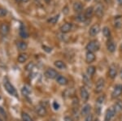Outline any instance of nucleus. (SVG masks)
<instances>
[{
    "mask_svg": "<svg viewBox=\"0 0 122 121\" xmlns=\"http://www.w3.org/2000/svg\"><path fill=\"white\" fill-rule=\"evenodd\" d=\"M100 48V43L98 40H92L86 45V49L87 50V51L90 52H95L98 51Z\"/></svg>",
    "mask_w": 122,
    "mask_h": 121,
    "instance_id": "obj_1",
    "label": "nucleus"
},
{
    "mask_svg": "<svg viewBox=\"0 0 122 121\" xmlns=\"http://www.w3.org/2000/svg\"><path fill=\"white\" fill-rule=\"evenodd\" d=\"M3 85H4L6 91H7L9 94L13 95V96H15V97H17V93H16V90H15V87L13 86L9 81H5L4 83H3Z\"/></svg>",
    "mask_w": 122,
    "mask_h": 121,
    "instance_id": "obj_2",
    "label": "nucleus"
},
{
    "mask_svg": "<svg viewBox=\"0 0 122 121\" xmlns=\"http://www.w3.org/2000/svg\"><path fill=\"white\" fill-rule=\"evenodd\" d=\"M104 87H105V80L103 78H99V80L97 81V83H96V85H95V91L97 93H101L102 91L103 90Z\"/></svg>",
    "mask_w": 122,
    "mask_h": 121,
    "instance_id": "obj_3",
    "label": "nucleus"
},
{
    "mask_svg": "<svg viewBox=\"0 0 122 121\" xmlns=\"http://www.w3.org/2000/svg\"><path fill=\"white\" fill-rule=\"evenodd\" d=\"M94 13L99 18H102L104 15V7L101 3H98L95 8L94 9Z\"/></svg>",
    "mask_w": 122,
    "mask_h": 121,
    "instance_id": "obj_4",
    "label": "nucleus"
},
{
    "mask_svg": "<svg viewBox=\"0 0 122 121\" xmlns=\"http://www.w3.org/2000/svg\"><path fill=\"white\" fill-rule=\"evenodd\" d=\"M116 110L113 106L110 107L107 110V111L105 113V118H104V121H111L112 119L113 118L114 116L116 114Z\"/></svg>",
    "mask_w": 122,
    "mask_h": 121,
    "instance_id": "obj_5",
    "label": "nucleus"
},
{
    "mask_svg": "<svg viewBox=\"0 0 122 121\" xmlns=\"http://www.w3.org/2000/svg\"><path fill=\"white\" fill-rule=\"evenodd\" d=\"M45 77L46 78H48V79H56V77L59 76L58 73H57V71H56L55 69H53V68H49V69H47L46 72H45L44 73Z\"/></svg>",
    "mask_w": 122,
    "mask_h": 121,
    "instance_id": "obj_6",
    "label": "nucleus"
},
{
    "mask_svg": "<svg viewBox=\"0 0 122 121\" xmlns=\"http://www.w3.org/2000/svg\"><path fill=\"white\" fill-rule=\"evenodd\" d=\"M117 75V66L115 63L111 64L108 69V77L111 79H115Z\"/></svg>",
    "mask_w": 122,
    "mask_h": 121,
    "instance_id": "obj_7",
    "label": "nucleus"
},
{
    "mask_svg": "<svg viewBox=\"0 0 122 121\" xmlns=\"http://www.w3.org/2000/svg\"><path fill=\"white\" fill-rule=\"evenodd\" d=\"M122 93V85H117L114 87L112 93V98H117L121 95Z\"/></svg>",
    "mask_w": 122,
    "mask_h": 121,
    "instance_id": "obj_8",
    "label": "nucleus"
},
{
    "mask_svg": "<svg viewBox=\"0 0 122 121\" xmlns=\"http://www.w3.org/2000/svg\"><path fill=\"white\" fill-rule=\"evenodd\" d=\"M35 111L38 114V116H41V117H44L47 115V111L46 109V107L42 105H38V106H36L35 108Z\"/></svg>",
    "mask_w": 122,
    "mask_h": 121,
    "instance_id": "obj_9",
    "label": "nucleus"
},
{
    "mask_svg": "<svg viewBox=\"0 0 122 121\" xmlns=\"http://www.w3.org/2000/svg\"><path fill=\"white\" fill-rule=\"evenodd\" d=\"M100 26L99 24H94L92 25L91 27L90 28V30H89V34L90 35L91 37H94L96 35L99 34V33L100 32Z\"/></svg>",
    "mask_w": 122,
    "mask_h": 121,
    "instance_id": "obj_10",
    "label": "nucleus"
},
{
    "mask_svg": "<svg viewBox=\"0 0 122 121\" xmlns=\"http://www.w3.org/2000/svg\"><path fill=\"white\" fill-rule=\"evenodd\" d=\"M80 95L83 102H87L88 99H89L90 94H89V93H88L87 89L83 86L80 88Z\"/></svg>",
    "mask_w": 122,
    "mask_h": 121,
    "instance_id": "obj_11",
    "label": "nucleus"
},
{
    "mask_svg": "<svg viewBox=\"0 0 122 121\" xmlns=\"http://www.w3.org/2000/svg\"><path fill=\"white\" fill-rule=\"evenodd\" d=\"M72 29V23H65L60 27V32L62 34H68L69 33Z\"/></svg>",
    "mask_w": 122,
    "mask_h": 121,
    "instance_id": "obj_12",
    "label": "nucleus"
},
{
    "mask_svg": "<svg viewBox=\"0 0 122 121\" xmlns=\"http://www.w3.org/2000/svg\"><path fill=\"white\" fill-rule=\"evenodd\" d=\"M10 32V26L9 24H6V23H3L0 25V33L3 36H7Z\"/></svg>",
    "mask_w": 122,
    "mask_h": 121,
    "instance_id": "obj_13",
    "label": "nucleus"
},
{
    "mask_svg": "<svg viewBox=\"0 0 122 121\" xmlns=\"http://www.w3.org/2000/svg\"><path fill=\"white\" fill-rule=\"evenodd\" d=\"M72 9L77 14H80L83 10V5L81 2H75L72 5Z\"/></svg>",
    "mask_w": 122,
    "mask_h": 121,
    "instance_id": "obj_14",
    "label": "nucleus"
},
{
    "mask_svg": "<svg viewBox=\"0 0 122 121\" xmlns=\"http://www.w3.org/2000/svg\"><path fill=\"white\" fill-rule=\"evenodd\" d=\"M56 82L60 85H68V79H67L65 77L61 76V75H59L58 77H56Z\"/></svg>",
    "mask_w": 122,
    "mask_h": 121,
    "instance_id": "obj_15",
    "label": "nucleus"
},
{
    "mask_svg": "<svg viewBox=\"0 0 122 121\" xmlns=\"http://www.w3.org/2000/svg\"><path fill=\"white\" fill-rule=\"evenodd\" d=\"M95 60V55L93 52L87 51L86 54V61L87 63H91Z\"/></svg>",
    "mask_w": 122,
    "mask_h": 121,
    "instance_id": "obj_16",
    "label": "nucleus"
},
{
    "mask_svg": "<svg viewBox=\"0 0 122 121\" xmlns=\"http://www.w3.org/2000/svg\"><path fill=\"white\" fill-rule=\"evenodd\" d=\"M91 111V106L89 104H86L85 106L82 107L81 111V115L82 116H86L87 115H89Z\"/></svg>",
    "mask_w": 122,
    "mask_h": 121,
    "instance_id": "obj_17",
    "label": "nucleus"
},
{
    "mask_svg": "<svg viewBox=\"0 0 122 121\" xmlns=\"http://www.w3.org/2000/svg\"><path fill=\"white\" fill-rule=\"evenodd\" d=\"M54 64L58 69H60V70L67 69V65L64 61H62V60H56V61H55Z\"/></svg>",
    "mask_w": 122,
    "mask_h": 121,
    "instance_id": "obj_18",
    "label": "nucleus"
},
{
    "mask_svg": "<svg viewBox=\"0 0 122 121\" xmlns=\"http://www.w3.org/2000/svg\"><path fill=\"white\" fill-rule=\"evenodd\" d=\"M93 14H94V7H87L86 11H85V13H84V15H85V16H86V19L91 18Z\"/></svg>",
    "mask_w": 122,
    "mask_h": 121,
    "instance_id": "obj_19",
    "label": "nucleus"
},
{
    "mask_svg": "<svg viewBox=\"0 0 122 121\" xmlns=\"http://www.w3.org/2000/svg\"><path fill=\"white\" fill-rule=\"evenodd\" d=\"M116 48H117V46H116V44L113 42V41H109V42H107V49L110 53H113V52H115Z\"/></svg>",
    "mask_w": 122,
    "mask_h": 121,
    "instance_id": "obj_20",
    "label": "nucleus"
},
{
    "mask_svg": "<svg viewBox=\"0 0 122 121\" xmlns=\"http://www.w3.org/2000/svg\"><path fill=\"white\" fill-rule=\"evenodd\" d=\"M28 58H29V56L26 53H21L18 55L17 60H18V62L20 63H24L28 60Z\"/></svg>",
    "mask_w": 122,
    "mask_h": 121,
    "instance_id": "obj_21",
    "label": "nucleus"
},
{
    "mask_svg": "<svg viewBox=\"0 0 122 121\" xmlns=\"http://www.w3.org/2000/svg\"><path fill=\"white\" fill-rule=\"evenodd\" d=\"M17 49L20 51H25L28 48V44L25 42H17Z\"/></svg>",
    "mask_w": 122,
    "mask_h": 121,
    "instance_id": "obj_22",
    "label": "nucleus"
},
{
    "mask_svg": "<svg viewBox=\"0 0 122 121\" xmlns=\"http://www.w3.org/2000/svg\"><path fill=\"white\" fill-rule=\"evenodd\" d=\"M20 36L22 38H29V34L28 32L26 31L25 26L21 24L20 28Z\"/></svg>",
    "mask_w": 122,
    "mask_h": 121,
    "instance_id": "obj_23",
    "label": "nucleus"
},
{
    "mask_svg": "<svg viewBox=\"0 0 122 121\" xmlns=\"http://www.w3.org/2000/svg\"><path fill=\"white\" fill-rule=\"evenodd\" d=\"M114 26L117 29H120L122 26V16L118 15L114 19Z\"/></svg>",
    "mask_w": 122,
    "mask_h": 121,
    "instance_id": "obj_24",
    "label": "nucleus"
},
{
    "mask_svg": "<svg viewBox=\"0 0 122 121\" xmlns=\"http://www.w3.org/2000/svg\"><path fill=\"white\" fill-rule=\"evenodd\" d=\"M59 18H60V15H54V16L51 17V18H49L47 19V22L49 23V24H56L57 22H58L59 20Z\"/></svg>",
    "mask_w": 122,
    "mask_h": 121,
    "instance_id": "obj_25",
    "label": "nucleus"
},
{
    "mask_svg": "<svg viewBox=\"0 0 122 121\" xmlns=\"http://www.w3.org/2000/svg\"><path fill=\"white\" fill-rule=\"evenodd\" d=\"M96 72V68L94 66H89L87 68V70H86V73H87V75L89 77H92Z\"/></svg>",
    "mask_w": 122,
    "mask_h": 121,
    "instance_id": "obj_26",
    "label": "nucleus"
},
{
    "mask_svg": "<svg viewBox=\"0 0 122 121\" xmlns=\"http://www.w3.org/2000/svg\"><path fill=\"white\" fill-rule=\"evenodd\" d=\"M113 107L115 108L116 111H122V101L121 100L117 101Z\"/></svg>",
    "mask_w": 122,
    "mask_h": 121,
    "instance_id": "obj_27",
    "label": "nucleus"
},
{
    "mask_svg": "<svg viewBox=\"0 0 122 121\" xmlns=\"http://www.w3.org/2000/svg\"><path fill=\"white\" fill-rule=\"evenodd\" d=\"M30 93H31L30 89H29L28 86H26V85H25V86L21 89V93H22L24 96H29V95L30 94Z\"/></svg>",
    "mask_w": 122,
    "mask_h": 121,
    "instance_id": "obj_28",
    "label": "nucleus"
},
{
    "mask_svg": "<svg viewBox=\"0 0 122 121\" xmlns=\"http://www.w3.org/2000/svg\"><path fill=\"white\" fill-rule=\"evenodd\" d=\"M103 36L105 37V38H110V36H111V31H110V29H109L108 27H107V26L103 27Z\"/></svg>",
    "mask_w": 122,
    "mask_h": 121,
    "instance_id": "obj_29",
    "label": "nucleus"
},
{
    "mask_svg": "<svg viewBox=\"0 0 122 121\" xmlns=\"http://www.w3.org/2000/svg\"><path fill=\"white\" fill-rule=\"evenodd\" d=\"M21 117H22L23 121H33V120L30 117V116L26 112L21 113Z\"/></svg>",
    "mask_w": 122,
    "mask_h": 121,
    "instance_id": "obj_30",
    "label": "nucleus"
},
{
    "mask_svg": "<svg viewBox=\"0 0 122 121\" xmlns=\"http://www.w3.org/2000/svg\"><path fill=\"white\" fill-rule=\"evenodd\" d=\"M82 80H83V82L86 85H87V86H90L91 85V81L90 80L89 76H86L84 74L83 77H82Z\"/></svg>",
    "mask_w": 122,
    "mask_h": 121,
    "instance_id": "obj_31",
    "label": "nucleus"
},
{
    "mask_svg": "<svg viewBox=\"0 0 122 121\" xmlns=\"http://www.w3.org/2000/svg\"><path fill=\"white\" fill-rule=\"evenodd\" d=\"M76 20L79 21V22H84V21L86 20V16H85V15L83 14H78L76 16Z\"/></svg>",
    "mask_w": 122,
    "mask_h": 121,
    "instance_id": "obj_32",
    "label": "nucleus"
},
{
    "mask_svg": "<svg viewBox=\"0 0 122 121\" xmlns=\"http://www.w3.org/2000/svg\"><path fill=\"white\" fill-rule=\"evenodd\" d=\"M105 99H106V97L105 95H102V96H99V97L97 98V100H96V102H97L98 104H103V103L105 102Z\"/></svg>",
    "mask_w": 122,
    "mask_h": 121,
    "instance_id": "obj_33",
    "label": "nucleus"
},
{
    "mask_svg": "<svg viewBox=\"0 0 122 121\" xmlns=\"http://www.w3.org/2000/svg\"><path fill=\"white\" fill-rule=\"evenodd\" d=\"M7 15V10L3 8V7H0V17H4Z\"/></svg>",
    "mask_w": 122,
    "mask_h": 121,
    "instance_id": "obj_34",
    "label": "nucleus"
},
{
    "mask_svg": "<svg viewBox=\"0 0 122 121\" xmlns=\"http://www.w3.org/2000/svg\"><path fill=\"white\" fill-rule=\"evenodd\" d=\"M33 68H34V63H33V62H30V63H29L26 65V67H25V70H26V71H31Z\"/></svg>",
    "mask_w": 122,
    "mask_h": 121,
    "instance_id": "obj_35",
    "label": "nucleus"
},
{
    "mask_svg": "<svg viewBox=\"0 0 122 121\" xmlns=\"http://www.w3.org/2000/svg\"><path fill=\"white\" fill-rule=\"evenodd\" d=\"M85 121H93V115L92 114H90L87 115L85 118Z\"/></svg>",
    "mask_w": 122,
    "mask_h": 121,
    "instance_id": "obj_36",
    "label": "nucleus"
},
{
    "mask_svg": "<svg viewBox=\"0 0 122 121\" xmlns=\"http://www.w3.org/2000/svg\"><path fill=\"white\" fill-rule=\"evenodd\" d=\"M0 115L3 117H4V118H7V113H6V111H4V109L1 106H0Z\"/></svg>",
    "mask_w": 122,
    "mask_h": 121,
    "instance_id": "obj_37",
    "label": "nucleus"
},
{
    "mask_svg": "<svg viewBox=\"0 0 122 121\" xmlns=\"http://www.w3.org/2000/svg\"><path fill=\"white\" fill-rule=\"evenodd\" d=\"M42 49L45 50L46 52H47V53H51V50H52V49L51 48V47H48V46H42Z\"/></svg>",
    "mask_w": 122,
    "mask_h": 121,
    "instance_id": "obj_38",
    "label": "nucleus"
},
{
    "mask_svg": "<svg viewBox=\"0 0 122 121\" xmlns=\"http://www.w3.org/2000/svg\"><path fill=\"white\" fill-rule=\"evenodd\" d=\"M53 107H54L55 110H58L60 108V105H59V103L57 102H53Z\"/></svg>",
    "mask_w": 122,
    "mask_h": 121,
    "instance_id": "obj_39",
    "label": "nucleus"
},
{
    "mask_svg": "<svg viewBox=\"0 0 122 121\" xmlns=\"http://www.w3.org/2000/svg\"><path fill=\"white\" fill-rule=\"evenodd\" d=\"M64 121H74V120L71 116H65L64 117Z\"/></svg>",
    "mask_w": 122,
    "mask_h": 121,
    "instance_id": "obj_40",
    "label": "nucleus"
},
{
    "mask_svg": "<svg viewBox=\"0 0 122 121\" xmlns=\"http://www.w3.org/2000/svg\"><path fill=\"white\" fill-rule=\"evenodd\" d=\"M120 77L122 80V68H121V71H120Z\"/></svg>",
    "mask_w": 122,
    "mask_h": 121,
    "instance_id": "obj_41",
    "label": "nucleus"
},
{
    "mask_svg": "<svg viewBox=\"0 0 122 121\" xmlns=\"http://www.w3.org/2000/svg\"><path fill=\"white\" fill-rule=\"evenodd\" d=\"M29 1V0H20V3H28Z\"/></svg>",
    "mask_w": 122,
    "mask_h": 121,
    "instance_id": "obj_42",
    "label": "nucleus"
},
{
    "mask_svg": "<svg viewBox=\"0 0 122 121\" xmlns=\"http://www.w3.org/2000/svg\"><path fill=\"white\" fill-rule=\"evenodd\" d=\"M117 2L120 5H122V0H117Z\"/></svg>",
    "mask_w": 122,
    "mask_h": 121,
    "instance_id": "obj_43",
    "label": "nucleus"
},
{
    "mask_svg": "<svg viewBox=\"0 0 122 121\" xmlns=\"http://www.w3.org/2000/svg\"><path fill=\"white\" fill-rule=\"evenodd\" d=\"M94 1H95L96 3H100V2H101V0H94Z\"/></svg>",
    "mask_w": 122,
    "mask_h": 121,
    "instance_id": "obj_44",
    "label": "nucleus"
},
{
    "mask_svg": "<svg viewBox=\"0 0 122 121\" xmlns=\"http://www.w3.org/2000/svg\"><path fill=\"white\" fill-rule=\"evenodd\" d=\"M94 121H100L99 119H95V120H94Z\"/></svg>",
    "mask_w": 122,
    "mask_h": 121,
    "instance_id": "obj_45",
    "label": "nucleus"
},
{
    "mask_svg": "<svg viewBox=\"0 0 122 121\" xmlns=\"http://www.w3.org/2000/svg\"><path fill=\"white\" fill-rule=\"evenodd\" d=\"M86 2H90V0H86Z\"/></svg>",
    "mask_w": 122,
    "mask_h": 121,
    "instance_id": "obj_46",
    "label": "nucleus"
},
{
    "mask_svg": "<svg viewBox=\"0 0 122 121\" xmlns=\"http://www.w3.org/2000/svg\"><path fill=\"white\" fill-rule=\"evenodd\" d=\"M0 121H3V120H1V118H0Z\"/></svg>",
    "mask_w": 122,
    "mask_h": 121,
    "instance_id": "obj_47",
    "label": "nucleus"
},
{
    "mask_svg": "<svg viewBox=\"0 0 122 121\" xmlns=\"http://www.w3.org/2000/svg\"><path fill=\"white\" fill-rule=\"evenodd\" d=\"M121 50H122V46H121Z\"/></svg>",
    "mask_w": 122,
    "mask_h": 121,
    "instance_id": "obj_48",
    "label": "nucleus"
}]
</instances>
